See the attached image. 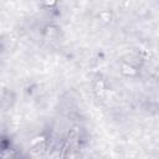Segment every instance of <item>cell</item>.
I'll return each instance as SVG.
<instances>
[{
  "label": "cell",
  "mask_w": 159,
  "mask_h": 159,
  "mask_svg": "<svg viewBox=\"0 0 159 159\" xmlns=\"http://www.w3.org/2000/svg\"><path fill=\"white\" fill-rule=\"evenodd\" d=\"M89 144V134L81 123L71 124L57 142L58 159H82Z\"/></svg>",
  "instance_id": "1"
},
{
  "label": "cell",
  "mask_w": 159,
  "mask_h": 159,
  "mask_svg": "<svg viewBox=\"0 0 159 159\" xmlns=\"http://www.w3.org/2000/svg\"><path fill=\"white\" fill-rule=\"evenodd\" d=\"M0 159H35L9 132L0 130Z\"/></svg>",
  "instance_id": "2"
},
{
  "label": "cell",
  "mask_w": 159,
  "mask_h": 159,
  "mask_svg": "<svg viewBox=\"0 0 159 159\" xmlns=\"http://www.w3.org/2000/svg\"><path fill=\"white\" fill-rule=\"evenodd\" d=\"M2 52H4V40H2V37L0 36V57H1Z\"/></svg>",
  "instance_id": "3"
}]
</instances>
